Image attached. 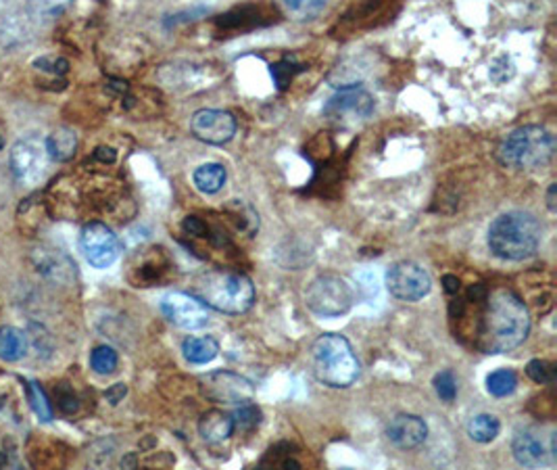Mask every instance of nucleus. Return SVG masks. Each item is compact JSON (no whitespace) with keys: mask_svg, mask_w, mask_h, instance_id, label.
Instances as JSON below:
<instances>
[{"mask_svg":"<svg viewBox=\"0 0 557 470\" xmlns=\"http://www.w3.org/2000/svg\"><path fill=\"white\" fill-rule=\"evenodd\" d=\"M125 393H128V387L123 385V382H117V385H113L107 393H105V397L115 406V403H119L125 397Z\"/></svg>","mask_w":557,"mask_h":470,"instance_id":"nucleus-36","label":"nucleus"},{"mask_svg":"<svg viewBox=\"0 0 557 470\" xmlns=\"http://www.w3.org/2000/svg\"><path fill=\"white\" fill-rule=\"evenodd\" d=\"M46 147L38 138L19 141L11 151V171L23 187H34L46 174Z\"/></svg>","mask_w":557,"mask_h":470,"instance_id":"nucleus-9","label":"nucleus"},{"mask_svg":"<svg viewBox=\"0 0 557 470\" xmlns=\"http://www.w3.org/2000/svg\"><path fill=\"white\" fill-rule=\"evenodd\" d=\"M46 153L55 161H69L76 155L78 149V136L68 128H57L52 134L46 138Z\"/></svg>","mask_w":557,"mask_h":470,"instance_id":"nucleus-21","label":"nucleus"},{"mask_svg":"<svg viewBox=\"0 0 557 470\" xmlns=\"http://www.w3.org/2000/svg\"><path fill=\"white\" fill-rule=\"evenodd\" d=\"M499 419L493 414H479L468 422V435L479 443H490L499 435Z\"/></svg>","mask_w":557,"mask_h":470,"instance_id":"nucleus-23","label":"nucleus"},{"mask_svg":"<svg viewBox=\"0 0 557 470\" xmlns=\"http://www.w3.org/2000/svg\"><path fill=\"white\" fill-rule=\"evenodd\" d=\"M25 389H28V395H30V403H32V410L38 414V419L42 422H49L52 420V408H50V401L49 397H46V393L42 392V387L38 385V382H25Z\"/></svg>","mask_w":557,"mask_h":470,"instance_id":"nucleus-27","label":"nucleus"},{"mask_svg":"<svg viewBox=\"0 0 557 470\" xmlns=\"http://www.w3.org/2000/svg\"><path fill=\"white\" fill-rule=\"evenodd\" d=\"M117 362H119L117 352L113 347H107V346L96 347L95 352H92V355H90V366L98 374L115 373Z\"/></svg>","mask_w":557,"mask_h":470,"instance_id":"nucleus-26","label":"nucleus"},{"mask_svg":"<svg viewBox=\"0 0 557 470\" xmlns=\"http://www.w3.org/2000/svg\"><path fill=\"white\" fill-rule=\"evenodd\" d=\"M388 293L401 301H420L430 293L433 281L422 266L414 262H397L387 272Z\"/></svg>","mask_w":557,"mask_h":470,"instance_id":"nucleus-7","label":"nucleus"},{"mask_svg":"<svg viewBox=\"0 0 557 470\" xmlns=\"http://www.w3.org/2000/svg\"><path fill=\"white\" fill-rule=\"evenodd\" d=\"M479 347L484 354H506L522 346L530 330L528 309L512 290H495L484 297Z\"/></svg>","mask_w":557,"mask_h":470,"instance_id":"nucleus-1","label":"nucleus"},{"mask_svg":"<svg viewBox=\"0 0 557 470\" xmlns=\"http://www.w3.org/2000/svg\"><path fill=\"white\" fill-rule=\"evenodd\" d=\"M190 132L201 143L225 144L236 134V119L230 111L201 109L190 119Z\"/></svg>","mask_w":557,"mask_h":470,"instance_id":"nucleus-12","label":"nucleus"},{"mask_svg":"<svg viewBox=\"0 0 557 470\" xmlns=\"http://www.w3.org/2000/svg\"><path fill=\"white\" fill-rule=\"evenodd\" d=\"M34 65L44 71H52V74H65V71H68V61H65V59L42 57V59H38Z\"/></svg>","mask_w":557,"mask_h":470,"instance_id":"nucleus-34","label":"nucleus"},{"mask_svg":"<svg viewBox=\"0 0 557 470\" xmlns=\"http://www.w3.org/2000/svg\"><path fill=\"white\" fill-rule=\"evenodd\" d=\"M184 230H186V233H190V235L205 236V233H207V226H205V222L198 220V217L188 216L184 220Z\"/></svg>","mask_w":557,"mask_h":470,"instance_id":"nucleus-35","label":"nucleus"},{"mask_svg":"<svg viewBox=\"0 0 557 470\" xmlns=\"http://www.w3.org/2000/svg\"><path fill=\"white\" fill-rule=\"evenodd\" d=\"M387 437L399 449H414L426 441L428 427L420 416L397 414L387 425Z\"/></svg>","mask_w":557,"mask_h":470,"instance_id":"nucleus-14","label":"nucleus"},{"mask_svg":"<svg viewBox=\"0 0 557 470\" xmlns=\"http://www.w3.org/2000/svg\"><path fill=\"white\" fill-rule=\"evenodd\" d=\"M278 11L293 22H309L326 9L328 0H274Z\"/></svg>","mask_w":557,"mask_h":470,"instance_id":"nucleus-17","label":"nucleus"},{"mask_svg":"<svg viewBox=\"0 0 557 470\" xmlns=\"http://www.w3.org/2000/svg\"><path fill=\"white\" fill-rule=\"evenodd\" d=\"M305 303L311 312L322 318H338L347 314L355 303V290L338 274H320L309 284Z\"/></svg>","mask_w":557,"mask_h":470,"instance_id":"nucleus-6","label":"nucleus"},{"mask_svg":"<svg viewBox=\"0 0 557 470\" xmlns=\"http://www.w3.org/2000/svg\"><path fill=\"white\" fill-rule=\"evenodd\" d=\"M443 287H445V290H447L449 295H455L457 290H460V278L453 276V274L443 276Z\"/></svg>","mask_w":557,"mask_h":470,"instance_id":"nucleus-37","label":"nucleus"},{"mask_svg":"<svg viewBox=\"0 0 557 470\" xmlns=\"http://www.w3.org/2000/svg\"><path fill=\"white\" fill-rule=\"evenodd\" d=\"M512 454L518 465L526 468H541L549 465V449L543 437L534 431H520L514 435Z\"/></svg>","mask_w":557,"mask_h":470,"instance_id":"nucleus-15","label":"nucleus"},{"mask_svg":"<svg viewBox=\"0 0 557 470\" xmlns=\"http://www.w3.org/2000/svg\"><path fill=\"white\" fill-rule=\"evenodd\" d=\"M526 373L530 379H533L534 382H539V385H545V382H552L553 376H555V370L549 362L545 360H533L528 362L526 366Z\"/></svg>","mask_w":557,"mask_h":470,"instance_id":"nucleus-31","label":"nucleus"},{"mask_svg":"<svg viewBox=\"0 0 557 470\" xmlns=\"http://www.w3.org/2000/svg\"><path fill=\"white\" fill-rule=\"evenodd\" d=\"M434 392L443 401H447V403L455 400L457 382H455V376H453V373H451V370H443V373L434 376Z\"/></svg>","mask_w":557,"mask_h":470,"instance_id":"nucleus-29","label":"nucleus"},{"mask_svg":"<svg viewBox=\"0 0 557 470\" xmlns=\"http://www.w3.org/2000/svg\"><path fill=\"white\" fill-rule=\"evenodd\" d=\"M161 312L171 324L186 330H198L209 324V309L198 297L188 293H168L161 300Z\"/></svg>","mask_w":557,"mask_h":470,"instance_id":"nucleus-10","label":"nucleus"},{"mask_svg":"<svg viewBox=\"0 0 557 470\" xmlns=\"http://www.w3.org/2000/svg\"><path fill=\"white\" fill-rule=\"evenodd\" d=\"M28 354V335L15 327L0 328V360L19 362Z\"/></svg>","mask_w":557,"mask_h":470,"instance_id":"nucleus-19","label":"nucleus"},{"mask_svg":"<svg viewBox=\"0 0 557 470\" xmlns=\"http://www.w3.org/2000/svg\"><path fill=\"white\" fill-rule=\"evenodd\" d=\"M79 244H82V251L90 266L98 270L113 266L119 257L117 236L101 222H92L82 230Z\"/></svg>","mask_w":557,"mask_h":470,"instance_id":"nucleus-11","label":"nucleus"},{"mask_svg":"<svg viewBox=\"0 0 557 470\" xmlns=\"http://www.w3.org/2000/svg\"><path fill=\"white\" fill-rule=\"evenodd\" d=\"M555 155V138L541 125H522L503 138L497 159L514 170H541L552 163Z\"/></svg>","mask_w":557,"mask_h":470,"instance_id":"nucleus-4","label":"nucleus"},{"mask_svg":"<svg viewBox=\"0 0 557 470\" xmlns=\"http://www.w3.org/2000/svg\"><path fill=\"white\" fill-rule=\"evenodd\" d=\"M543 238L541 222L526 211H509L489 226L490 253L506 262H522L534 255Z\"/></svg>","mask_w":557,"mask_h":470,"instance_id":"nucleus-2","label":"nucleus"},{"mask_svg":"<svg viewBox=\"0 0 557 470\" xmlns=\"http://www.w3.org/2000/svg\"><path fill=\"white\" fill-rule=\"evenodd\" d=\"M311 370L324 385L344 389L360 376V362L342 335L326 333L317 336L311 346Z\"/></svg>","mask_w":557,"mask_h":470,"instance_id":"nucleus-3","label":"nucleus"},{"mask_svg":"<svg viewBox=\"0 0 557 470\" xmlns=\"http://www.w3.org/2000/svg\"><path fill=\"white\" fill-rule=\"evenodd\" d=\"M0 465H5V458H3V454H0Z\"/></svg>","mask_w":557,"mask_h":470,"instance_id":"nucleus-41","label":"nucleus"},{"mask_svg":"<svg viewBox=\"0 0 557 470\" xmlns=\"http://www.w3.org/2000/svg\"><path fill=\"white\" fill-rule=\"evenodd\" d=\"M198 433L207 443H222L234 433V420L222 410H211L198 422Z\"/></svg>","mask_w":557,"mask_h":470,"instance_id":"nucleus-16","label":"nucleus"},{"mask_svg":"<svg viewBox=\"0 0 557 470\" xmlns=\"http://www.w3.org/2000/svg\"><path fill=\"white\" fill-rule=\"evenodd\" d=\"M555 190H557V184H552V187H549V195H547V205L552 211H555Z\"/></svg>","mask_w":557,"mask_h":470,"instance_id":"nucleus-39","label":"nucleus"},{"mask_svg":"<svg viewBox=\"0 0 557 470\" xmlns=\"http://www.w3.org/2000/svg\"><path fill=\"white\" fill-rule=\"evenodd\" d=\"M374 111V97L361 88H342L324 105V115L341 125H353L368 119Z\"/></svg>","mask_w":557,"mask_h":470,"instance_id":"nucleus-8","label":"nucleus"},{"mask_svg":"<svg viewBox=\"0 0 557 470\" xmlns=\"http://www.w3.org/2000/svg\"><path fill=\"white\" fill-rule=\"evenodd\" d=\"M225 178H228V171H225L222 163H205L195 170L192 180H195V187L203 195H215L224 189Z\"/></svg>","mask_w":557,"mask_h":470,"instance_id":"nucleus-20","label":"nucleus"},{"mask_svg":"<svg viewBox=\"0 0 557 470\" xmlns=\"http://www.w3.org/2000/svg\"><path fill=\"white\" fill-rule=\"evenodd\" d=\"M3 144H5V136H3V132H0V149H3Z\"/></svg>","mask_w":557,"mask_h":470,"instance_id":"nucleus-40","label":"nucleus"},{"mask_svg":"<svg viewBox=\"0 0 557 470\" xmlns=\"http://www.w3.org/2000/svg\"><path fill=\"white\" fill-rule=\"evenodd\" d=\"M71 3H74V0H30L28 11L32 17L42 19V22H50V19L63 15V13L69 9Z\"/></svg>","mask_w":557,"mask_h":470,"instance_id":"nucleus-25","label":"nucleus"},{"mask_svg":"<svg viewBox=\"0 0 557 470\" xmlns=\"http://www.w3.org/2000/svg\"><path fill=\"white\" fill-rule=\"evenodd\" d=\"M514 71L516 69H514L512 59H507V57H499L493 65H490V78H493L495 82H499V84H503L506 79L512 78Z\"/></svg>","mask_w":557,"mask_h":470,"instance_id":"nucleus-32","label":"nucleus"},{"mask_svg":"<svg viewBox=\"0 0 557 470\" xmlns=\"http://www.w3.org/2000/svg\"><path fill=\"white\" fill-rule=\"evenodd\" d=\"M232 420H234V429L249 431V429H255L261 422V410L253 406V403H241V408L236 410Z\"/></svg>","mask_w":557,"mask_h":470,"instance_id":"nucleus-28","label":"nucleus"},{"mask_svg":"<svg viewBox=\"0 0 557 470\" xmlns=\"http://www.w3.org/2000/svg\"><path fill=\"white\" fill-rule=\"evenodd\" d=\"M303 69H305L303 65H295L290 59H287V61L271 65V76H274L278 88H287V84H290V79L295 78V74Z\"/></svg>","mask_w":557,"mask_h":470,"instance_id":"nucleus-30","label":"nucleus"},{"mask_svg":"<svg viewBox=\"0 0 557 470\" xmlns=\"http://www.w3.org/2000/svg\"><path fill=\"white\" fill-rule=\"evenodd\" d=\"M196 297L207 308L224 314H244L255 303V287L238 272H209L196 282Z\"/></svg>","mask_w":557,"mask_h":470,"instance_id":"nucleus-5","label":"nucleus"},{"mask_svg":"<svg viewBox=\"0 0 557 470\" xmlns=\"http://www.w3.org/2000/svg\"><path fill=\"white\" fill-rule=\"evenodd\" d=\"M34 262L40 272L57 282L65 281L71 270V263L65 260L61 253H57V251H36Z\"/></svg>","mask_w":557,"mask_h":470,"instance_id":"nucleus-22","label":"nucleus"},{"mask_svg":"<svg viewBox=\"0 0 557 470\" xmlns=\"http://www.w3.org/2000/svg\"><path fill=\"white\" fill-rule=\"evenodd\" d=\"M516 387H518V376H516L514 370L501 368L487 376V392L495 397L512 395Z\"/></svg>","mask_w":557,"mask_h":470,"instance_id":"nucleus-24","label":"nucleus"},{"mask_svg":"<svg viewBox=\"0 0 557 470\" xmlns=\"http://www.w3.org/2000/svg\"><path fill=\"white\" fill-rule=\"evenodd\" d=\"M57 401H59V408H61L65 414H74V412H78V408H79L78 397H76V393H74V392H71L69 387L59 389V393H57Z\"/></svg>","mask_w":557,"mask_h":470,"instance_id":"nucleus-33","label":"nucleus"},{"mask_svg":"<svg viewBox=\"0 0 557 470\" xmlns=\"http://www.w3.org/2000/svg\"><path fill=\"white\" fill-rule=\"evenodd\" d=\"M95 157L101 159V161H105V163H113L117 159V153L113 149H109V147H98Z\"/></svg>","mask_w":557,"mask_h":470,"instance_id":"nucleus-38","label":"nucleus"},{"mask_svg":"<svg viewBox=\"0 0 557 470\" xmlns=\"http://www.w3.org/2000/svg\"><path fill=\"white\" fill-rule=\"evenodd\" d=\"M203 389L214 401L249 403L253 400V385L234 373H214L203 379Z\"/></svg>","mask_w":557,"mask_h":470,"instance_id":"nucleus-13","label":"nucleus"},{"mask_svg":"<svg viewBox=\"0 0 557 470\" xmlns=\"http://www.w3.org/2000/svg\"><path fill=\"white\" fill-rule=\"evenodd\" d=\"M182 354L190 364H209L220 354V343L214 336H188L182 346Z\"/></svg>","mask_w":557,"mask_h":470,"instance_id":"nucleus-18","label":"nucleus"}]
</instances>
